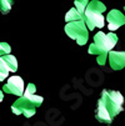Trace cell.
<instances>
[{
	"mask_svg": "<svg viewBox=\"0 0 125 126\" xmlns=\"http://www.w3.org/2000/svg\"><path fill=\"white\" fill-rule=\"evenodd\" d=\"M124 96L115 90H103L95 109V119L103 124H111L124 110Z\"/></svg>",
	"mask_w": 125,
	"mask_h": 126,
	"instance_id": "cell-1",
	"label": "cell"
},
{
	"mask_svg": "<svg viewBox=\"0 0 125 126\" xmlns=\"http://www.w3.org/2000/svg\"><path fill=\"white\" fill-rule=\"evenodd\" d=\"M44 99L36 94H29L24 93L23 96H19L13 105H11V111L15 115H24L25 117H31L36 112V109L43 104Z\"/></svg>",
	"mask_w": 125,
	"mask_h": 126,
	"instance_id": "cell-2",
	"label": "cell"
},
{
	"mask_svg": "<svg viewBox=\"0 0 125 126\" xmlns=\"http://www.w3.org/2000/svg\"><path fill=\"white\" fill-rule=\"evenodd\" d=\"M105 10H106L105 4L99 1V0L89 1L83 14V20L85 21L89 30H94L95 28L101 29L105 25V16H104Z\"/></svg>",
	"mask_w": 125,
	"mask_h": 126,
	"instance_id": "cell-3",
	"label": "cell"
},
{
	"mask_svg": "<svg viewBox=\"0 0 125 126\" xmlns=\"http://www.w3.org/2000/svg\"><path fill=\"white\" fill-rule=\"evenodd\" d=\"M118 43V36L114 32H109L105 34L103 31H98L94 35V43L89 46V54L95 56L99 55H104V54H108L113 50V47L116 45Z\"/></svg>",
	"mask_w": 125,
	"mask_h": 126,
	"instance_id": "cell-4",
	"label": "cell"
},
{
	"mask_svg": "<svg viewBox=\"0 0 125 126\" xmlns=\"http://www.w3.org/2000/svg\"><path fill=\"white\" fill-rule=\"evenodd\" d=\"M64 30L68 36L75 40L78 45H85L89 40V29L84 20L66 23Z\"/></svg>",
	"mask_w": 125,
	"mask_h": 126,
	"instance_id": "cell-5",
	"label": "cell"
},
{
	"mask_svg": "<svg viewBox=\"0 0 125 126\" xmlns=\"http://www.w3.org/2000/svg\"><path fill=\"white\" fill-rule=\"evenodd\" d=\"M3 91L5 94H11L15 96H23L25 93V85L20 76H10L8 78L6 84L3 86Z\"/></svg>",
	"mask_w": 125,
	"mask_h": 126,
	"instance_id": "cell-6",
	"label": "cell"
},
{
	"mask_svg": "<svg viewBox=\"0 0 125 126\" xmlns=\"http://www.w3.org/2000/svg\"><path fill=\"white\" fill-rule=\"evenodd\" d=\"M106 21H108V28L110 31L118 30L120 26L125 25V14H123L120 10H110L106 15Z\"/></svg>",
	"mask_w": 125,
	"mask_h": 126,
	"instance_id": "cell-7",
	"label": "cell"
},
{
	"mask_svg": "<svg viewBox=\"0 0 125 126\" xmlns=\"http://www.w3.org/2000/svg\"><path fill=\"white\" fill-rule=\"evenodd\" d=\"M109 64L113 70H121L125 66V51H110Z\"/></svg>",
	"mask_w": 125,
	"mask_h": 126,
	"instance_id": "cell-8",
	"label": "cell"
},
{
	"mask_svg": "<svg viewBox=\"0 0 125 126\" xmlns=\"http://www.w3.org/2000/svg\"><path fill=\"white\" fill-rule=\"evenodd\" d=\"M4 63L6 64L8 69L10 70V73H16V70H18V60L15 56L10 55V54H6V55H3L1 56Z\"/></svg>",
	"mask_w": 125,
	"mask_h": 126,
	"instance_id": "cell-9",
	"label": "cell"
},
{
	"mask_svg": "<svg viewBox=\"0 0 125 126\" xmlns=\"http://www.w3.org/2000/svg\"><path fill=\"white\" fill-rule=\"evenodd\" d=\"M78 20H83V14H80L76 8L70 9L66 14H65V21L66 23H71V21H78Z\"/></svg>",
	"mask_w": 125,
	"mask_h": 126,
	"instance_id": "cell-10",
	"label": "cell"
},
{
	"mask_svg": "<svg viewBox=\"0 0 125 126\" xmlns=\"http://www.w3.org/2000/svg\"><path fill=\"white\" fill-rule=\"evenodd\" d=\"M9 73H10V70L8 69L6 64L4 63L3 58L0 56V81H4L5 79H8Z\"/></svg>",
	"mask_w": 125,
	"mask_h": 126,
	"instance_id": "cell-11",
	"label": "cell"
},
{
	"mask_svg": "<svg viewBox=\"0 0 125 126\" xmlns=\"http://www.w3.org/2000/svg\"><path fill=\"white\" fill-rule=\"evenodd\" d=\"M13 4H14L13 0H0V13L1 14H8L11 10Z\"/></svg>",
	"mask_w": 125,
	"mask_h": 126,
	"instance_id": "cell-12",
	"label": "cell"
},
{
	"mask_svg": "<svg viewBox=\"0 0 125 126\" xmlns=\"http://www.w3.org/2000/svg\"><path fill=\"white\" fill-rule=\"evenodd\" d=\"M88 4H89V0H75L74 1V8H76V10L80 14H84Z\"/></svg>",
	"mask_w": 125,
	"mask_h": 126,
	"instance_id": "cell-13",
	"label": "cell"
},
{
	"mask_svg": "<svg viewBox=\"0 0 125 126\" xmlns=\"http://www.w3.org/2000/svg\"><path fill=\"white\" fill-rule=\"evenodd\" d=\"M10 51H11V47L8 43H0V56L10 54Z\"/></svg>",
	"mask_w": 125,
	"mask_h": 126,
	"instance_id": "cell-14",
	"label": "cell"
},
{
	"mask_svg": "<svg viewBox=\"0 0 125 126\" xmlns=\"http://www.w3.org/2000/svg\"><path fill=\"white\" fill-rule=\"evenodd\" d=\"M108 58H109V54H108V55H106V54H104V55H99V56H96V63L99 65H105Z\"/></svg>",
	"mask_w": 125,
	"mask_h": 126,
	"instance_id": "cell-15",
	"label": "cell"
},
{
	"mask_svg": "<svg viewBox=\"0 0 125 126\" xmlns=\"http://www.w3.org/2000/svg\"><path fill=\"white\" fill-rule=\"evenodd\" d=\"M35 91H36V87H35L34 84H28V86L25 87V93H29V94H35Z\"/></svg>",
	"mask_w": 125,
	"mask_h": 126,
	"instance_id": "cell-16",
	"label": "cell"
},
{
	"mask_svg": "<svg viewBox=\"0 0 125 126\" xmlns=\"http://www.w3.org/2000/svg\"><path fill=\"white\" fill-rule=\"evenodd\" d=\"M4 100V91L3 90H0V102H1Z\"/></svg>",
	"mask_w": 125,
	"mask_h": 126,
	"instance_id": "cell-17",
	"label": "cell"
},
{
	"mask_svg": "<svg viewBox=\"0 0 125 126\" xmlns=\"http://www.w3.org/2000/svg\"><path fill=\"white\" fill-rule=\"evenodd\" d=\"M124 10H125V8H124Z\"/></svg>",
	"mask_w": 125,
	"mask_h": 126,
	"instance_id": "cell-18",
	"label": "cell"
}]
</instances>
